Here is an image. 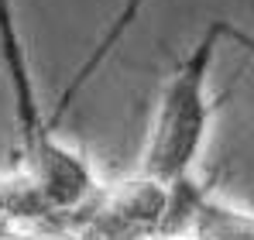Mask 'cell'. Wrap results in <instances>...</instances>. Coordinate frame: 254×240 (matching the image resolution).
I'll return each mask as SVG.
<instances>
[{
    "label": "cell",
    "mask_w": 254,
    "mask_h": 240,
    "mask_svg": "<svg viewBox=\"0 0 254 240\" xmlns=\"http://www.w3.org/2000/svg\"><path fill=\"white\" fill-rule=\"evenodd\" d=\"M220 41H223L220 21H213L203 31V38L189 48V55L175 65V72L165 79L158 110L151 120L148 148H144V172L155 182H165V185L182 182L203 148L206 123L213 114V103L206 100V76Z\"/></svg>",
    "instance_id": "1"
},
{
    "label": "cell",
    "mask_w": 254,
    "mask_h": 240,
    "mask_svg": "<svg viewBox=\"0 0 254 240\" xmlns=\"http://www.w3.org/2000/svg\"><path fill=\"white\" fill-rule=\"evenodd\" d=\"M220 38L234 41L237 48H244V52H248V55L254 59V35H251V31H244V28L230 24V21H220Z\"/></svg>",
    "instance_id": "4"
},
{
    "label": "cell",
    "mask_w": 254,
    "mask_h": 240,
    "mask_svg": "<svg viewBox=\"0 0 254 240\" xmlns=\"http://www.w3.org/2000/svg\"><path fill=\"white\" fill-rule=\"evenodd\" d=\"M0 55L3 65L14 82V100H17V130H21V144L24 155L31 158V168L42 182V189L55 202H72L83 196L86 189V165L76 161L69 151H62L52 137V127L42 117L35 86L28 76V62H24V48L17 38V24H14V10L10 0H0Z\"/></svg>",
    "instance_id": "2"
},
{
    "label": "cell",
    "mask_w": 254,
    "mask_h": 240,
    "mask_svg": "<svg viewBox=\"0 0 254 240\" xmlns=\"http://www.w3.org/2000/svg\"><path fill=\"white\" fill-rule=\"evenodd\" d=\"M141 3H144V0H127V3H124V10H121V17L114 21V28L107 31V38H103L100 45H96V48H93V55H89V62H86L83 69L76 72V79H72V86H69V89L62 93V103L55 107V117H52V127L59 123V117H62V114H65V107L72 103V96L79 93V86H83V82L89 79V76H93V69H96V65H100V62H103V59L110 55V52H114V45L121 41V35L127 31V24H130V21H134V14L141 10Z\"/></svg>",
    "instance_id": "3"
}]
</instances>
